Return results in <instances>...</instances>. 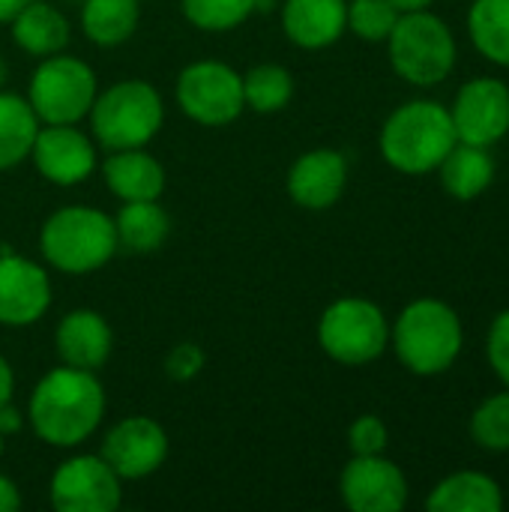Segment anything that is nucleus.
<instances>
[{
	"mask_svg": "<svg viewBox=\"0 0 509 512\" xmlns=\"http://www.w3.org/2000/svg\"><path fill=\"white\" fill-rule=\"evenodd\" d=\"M30 162L42 180L69 189L93 177L99 156L96 141L84 135L78 123H42L30 147Z\"/></svg>",
	"mask_w": 509,
	"mask_h": 512,
	"instance_id": "9b49d317",
	"label": "nucleus"
},
{
	"mask_svg": "<svg viewBox=\"0 0 509 512\" xmlns=\"http://www.w3.org/2000/svg\"><path fill=\"white\" fill-rule=\"evenodd\" d=\"M348 186V159L333 147H315L294 159L285 189L303 210H330L342 201Z\"/></svg>",
	"mask_w": 509,
	"mask_h": 512,
	"instance_id": "dca6fc26",
	"label": "nucleus"
},
{
	"mask_svg": "<svg viewBox=\"0 0 509 512\" xmlns=\"http://www.w3.org/2000/svg\"><path fill=\"white\" fill-rule=\"evenodd\" d=\"M51 306V276L42 264L0 252V327H30Z\"/></svg>",
	"mask_w": 509,
	"mask_h": 512,
	"instance_id": "2eb2a0df",
	"label": "nucleus"
},
{
	"mask_svg": "<svg viewBox=\"0 0 509 512\" xmlns=\"http://www.w3.org/2000/svg\"><path fill=\"white\" fill-rule=\"evenodd\" d=\"M390 345L411 375H444L453 369L465 345L462 318L444 300L420 297L399 312L396 324L390 327Z\"/></svg>",
	"mask_w": 509,
	"mask_h": 512,
	"instance_id": "7ed1b4c3",
	"label": "nucleus"
},
{
	"mask_svg": "<svg viewBox=\"0 0 509 512\" xmlns=\"http://www.w3.org/2000/svg\"><path fill=\"white\" fill-rule=\"evenodd\" d=\"M450 120L456 141L495 147L509 132V87L492 75L465 81L450 105Z\"/></svg>",
	"mask_w": 509,
	"mask_h": 512,
	"instance_id": "f8f14e48",
	"label": "nucleus"
},
{
	"mask_svg": "<svg viewBox=\"0 0 509 512\" xmlns=\"http://www.w3.org/2000/svg\"><path fill=\"white\" fill-rule=\"evenodd\" d=\"M471 438L486 453H509V387L480 402L471 417Z\"/></svg>",
	"mask_w": 509,
	"mask_h": 512,
	"instance_id": "c85d7f7f",
	"label": "nucleus"
},
{
	"mask_svg": "<svg viewBox=\"0 0 509 512\" xmlns=\"http://www.w3.org/2000/svg\"><path fill=\"white\" fill-rule=\"evenodd\" d=\"M429 512H501L504 492L495 477L480 471H459L444 477L426 498Z\"/></svg>",
	"mask_w": 509,
	"mask_h": 512,
	"instance_id": "412c9836",
	"label": "nucleus"
},
{
	"mask_svg": "<svg viewBox=\"0 0 509 512\" xmlns=\"http://www.w3.org/2000/svg\"><path fill=\"white\" fill-rule=\"evenodd\" d=\"M180 12L204 33H228L255 15V0H180Z\"/></svg>",
	"mask_w": 509,
	"mask_h": 512,
	"instance_id": "cd10ccee",
	"label": "nucleus"
},
{
	"mask_svg": "<svg viewBox=\"0 0 509 512\" xmlns=\"http://www.w3.org/2000/svg\"><path fill=\"white\" fill-rule=\"evenodd\" d=\"M105 417V387L96 372L57 366L45 372L27 405V423L33 435L57 450H75L87 444Z\"/></svg>",
	"mask_w": 509,
	"mask_h": 512,
	"instance_id": "f257e3e1",
	"label": "nucleus"
},
{
	"mask_svg": "<svg viewBox=\"0 0 509 512\" xmlns=\"http://www.w3.org/2000/svg\"><path fill=\"white\" fill-rule=\"evenodd\" d=\"M102 180L120 201H159L165 192V168L144 147L108 150L102 162Z\"/></svg>",
	"mask_w": 509,
	"mask_h": 512,
	"instance_id": "6ab92c4d",
	"label": "nucleus"
},
{
	"mask_svg": "<svg viewBox=\"0 0 509 512\" xmlns=\"http://www.w3.org/2000/svg\"><path fill=\"white\" fill-rule=\"evenodd\" d=\"M21 510V492L15 486L12 477L0 474V512H18Z\"/></svg>",
	"mask_w": 509,
	"mask_h": 512,
	"instance_id": "72a5a7b5",
	"label": "nucleus"
},
{
	"mask_svg": "<svg viewBox=\"0 0 509 512\" xmlns=\"http://www.w3.org/2000/svg\"><path fill=\"white\" fill-rule=\"evenodd\" d=\"M399 15L402 12L390 0H351L348 3V30L363 42H387Z\"/></svg>",
	"mask_w": 509,
	"mask_h": 512,
	"instance_id": "c756f323",
	"label": "nucleus"
},
{
	"mask_svg": "<svg viewBox=\"0 0 509 512\" xmlns=\"http://www.w3.org/2000/svg\"><path fill=\"white\" fill-rule=\"evenodd\" d=\"M39 252L42 261L57 273H96L120 252L114 216L84 204L60 207L39 228Z\"/></svg>",
	"mask_w": 509,
	"mask_h": 512,
	"instance_id": "20e7f679",
	"label": "nucleus"
},
{
	"mask_svg": "<svg viewBox=\"0 0 509 512\" xmlns=\"http://www.w3.org/2000/svg\"><path fill=\"white\" fill-rule=\"evenodd\" d=\"M12 42L30 57H51L69 42V18L45 0H30L12 21Z\"/></svg>",
	"mask_w": 509,
	"mask_h": 512,
	"instance_id": "4be33fe9",
	"label": "nucleus"
},
{
	"mask_svg": "<svg viewBox=\"0 0 509 512\" xmlns=\"http://www.w3.org/2000/svg\"><path fill=\"white\" fill-rule=\"evenodd\" d=\"M390 432L387 423L375 414H363L351 423L348 429V450L351 456H378L387 450Z\"/></svg>",
	"mask_w": 509,
	"mask_h": 512,
	"instance_id": "7c9ffc66",
	"label": "nucleus"
},
{
	"mask_svg": "<svg viewBox=\"0 0 509 512\" xmlns=\"http://www.w3.org/2000/svg\"><path fill=\"white\" fill-rule=\"evenodd\" d=\"M3 447H6V438L0 435V456H3Z\"/></svg>",
	"mask_w": 509,
	"mask_h": 512,
	"instance_id": "ea45409f",
	"label": "nucleus"
},
{
	"mask_svg": "<svg viewBox=\"0 0 509 512\" xmlns=\"http://www.w3.org/2000/svg\"><path fill=\"white\" fill-rule=\"evenodd\" d=\"M6 81H9V63H6L3 54H0V90L6 87Z\"/></svg>",
	"mask_w": 509,
	"mask_h": 512,
	"instance_id": "58836bf2",
	"label": "nucleus"
},
{
	"mask_svg": "<svg viewBox=\"0 0 509 512\" xmlns=\"http://www.w3.org/2000/svg\"><path fill=\"white\" fill-rule=\"evenodd\" d=\"M54 348L63 366L99 372L114 351V333L105 315L93 309H72L54 330Z\"/></svg>",
	"mask_w": 509,
	"mask_h": 512,
	"instance_id": "f3484780",
	"label": "nucleus"
},
{
	"mask_svg": "<svg viewBox=\"0 0 509 512\" xmlns=\"http://www.w3.org/2000/svg\"><path fill=\"white\" fill-rule=\"evenodd\" d=\"M39 117L33 114L27 96L0 90V171H9L30 159L33 138L39 132Z\"/></svg>",
	"mask_w": 509,
	"mask_h": 512,
	"instance_id": "393cba45",
	"label": "nucleus"
},
{
	"mask_svg": "<svg viewBox=\"0 0 509 512\" xmlns=\"http://www.w3.org/2000/svg\"><path fill=\"white\" fill-rule=\"evenodd\" d=\"M294 99V75L279 63H258L243 75V102L255 114H276Z\"/></svg>",
	"mask_w": 509,
	"mask_h": 512,
	"instance_id": "bb28decb",
	"label": "nucleus"
},
{
	"mask_svg": "<svg viewBox=\"0 0 509 512\" xmlns=\"http://www.w3.org/2000/svg\"><path fill=\"white\" fill-rule=\"evenodd\" d=\"M486 360L492 372L501 378V384L509 387V309L495 315L486 333Z\"/></svg>",
	"mask_w": 509,
	"mask_h": 512,
	"instance_id": "2f4dec72",
	"label": "nucleus"
},
{
	"mask_svg": "<svg viewBox=\"0 0 509 512\" xmlns=\"http://www.w3.org/2000/svg\"><path fill=\"white\" fill-rule=\"evenodd\" d=\"M456 144L450 108L435 99H411L399 105L381 126L378 147L390 168L408 177L438 171Z\"/></svg>",
	"mask_w": 509,
	"mask_h": 512,
	"instance_id": "f03ea898",
	"label": "nucleus"
},
{
	"mask_svg": "<svg viewBox=\"0 0 509 512\" xmlns=\"http://www.w3.org/2000/svg\"><path fill=\"white\" fill-rule=\"evenodd\" d=\"M339 495L351 512H399L408 504V480L384 453L351 456L339 474Z\"/></svg>",
	"mask_w": 509,
	"mask_h": 512,
	"instance_id": "4468645a",
	"label": "nucleus"
},
{
	"mask_svg": "<svg viewBox=\"0 0 509 512\" xmlns=\"http://www.w3.org/2000/svg\"><path fill=\"white\" fill-rule=\"evenodd\" d=\"M30 0H0V24H9Z\"/></svg>",
	"mask_w": 509,
	"mask_h": 512,
	"instance_id": "e433bc0d",
	"label": "nucleus"
},
{
	"mask_svg": "<svg viewBox=\"0 0 509 512\" xmlns=\"http://www.w3.org/2000/svg\"><path fill=\"white\" fill-rule=\"evenodd\" d=\"M468 33L489 63L509 69V0H474Z\"/></svg>",
	"mask_w": 509,
	"mask_h": 512,
	"instance_id": "a878e982",
	"label": "nucleus"
},
{
	"mask_svg": "<svg viewBox=\"0 0 509 512\" xmlns=\"http://www.w3.org/2000/svg\"><path fill=\"white\" fill-rule=\"evenodd\" d=\"M141 21V0H81V33L99 48L129 42Z\"/></svg>",
	"mask_w": 509,
	"mask_h": 512,
	"instance_id": "b1692460",
	"label": "nucleus"
},
{
	"mask_svg": "<svg viewBox=\"0 0 509 512\" xmlns=\"http://www.w3.org/2000/svg\"><path fill=\"white\" fill-rule=\"evenodd\" d=\"M180 111L198 126H228L234 123L243 102V75L222 60H195L180 69L174 87Z\"/></svg>",
	"mask_w": 509,
	"mask_h": 512,
	"instance_id": "1a4fd4ad",
	"label": "nucleus"
},
{
	"mask_svg": "<svg viewBox=\"0 0 509 512\" xmlns=\"http://www.w3.org/2000/svg\"><path fill=\"white\" fill-rule=\"evenodd\" d=\"M87 120L93 141L105 150L147 147L165 123V102L150 81L123 78L96 93Z\"/></svg>",
	"mask_w": 509,
	"mask_h": 512,
	"instance_id": "39448f33",
	"label": "nucleus"
},
{
	"mask_svg": "<svg viewBox=\"0 0 509 512\" xmlns=\"http://www.w3.org/2000/svg\"><path fill=\"white\" fill-rule=\"evenodd\" d=\"M12 393H15V372H12L9 360L0 354V408L6 402H12Z\"/></svg>",
	"mask_w": 509,
	"mask_h": 512,
	"instance_id": "c9c22d12",
	"label": "nucleus"
},
{
	"mask_svg": "<svg viewBox=\"0 0 509 512\" xmlns=\"http://www.w3.org/2000/svg\"><path fill=\"white\" fill-rule=\"evenodd\" d=\"M387 54L393 72L414 87H435L456 69L459 45L444 18L429 9L402 12L387 36Z\"/></svg>",
	"mask_w": 509,
	"mask_h": 512,
	"instance_id": "423d86ee",
	"label": "nucleus"
},
{
	"mask_svg": "<svg viewBox=\"0 0 509 512\" xmlns=\"http://www.w3.org/2000/svg\"><path fill=\"white\" fill-rule=\"evenodd\" d=\"M24 429V417H21V411L12 405V402H6L3 408H0V435L3 438H9V435H18Z\"/></svg>",
	"mask_w": 509,
	"mask_h": 512,
	"instance_id": "f704fd0d",
	"label": "nucleus"
},
{
	"mask_svg": "<svg viewBox=\"0 0 509 512\" xmlns=\"http://www.w3.org/2000/svg\"><path fill=\"white\" fill-rule=\"evenodd\" d=\"M399 12H417V9H429L435 0H390Z\"/></svg>",
	"mask_w": 509,
	"mask_h": 512,
	"instance_id": "4c0bfd02",
	"label": "nucleus"
},
{
	"mask_svg": "<svg viewBox=\"0 0 509 512\" xmlns=\"http://www.w3.org/2000/svg\"><path fill=\"white\" fill-rule=\"evenodd\" d=\"M282 33L306 51L330 48L348 30V0H285Z\"/></svg>",
	"mask_w": 509,
	"mask_h": 512,
	"instance_id": "a211bd4d",
	"label": "nucleus"
},
{
	"mask_svg": "<svg viewBox=\"0 0 509 512\" xmlns=\"http://www.w3.org/2000/svg\"><path fill=\"white\" fill-rule=\"evenodd\" d=\"M168 450H171V441L162 423L144 414H132L105 432L99 456L126 483V480H144L156 474L165 465Z\"/></svg>",
	"mask_w": 509,
	"mask_h": 512,
	"instance_id": "ddd939ff",
	"label": "nucleus"
},
{
	"mask_svg": "<svg viewBox=\"0 0 509 512\" xmlns=\"http://www.w3.org/2000/svg\"><path fill=\"white\" fill-rule=\"evenodd\" d=\"M201 369H204V351L195 342H180L165 357V375L171 381H177V384H186V381L198 378Z\"/></svg>",
	"mask_w": 509,
	"mask_h": 512,
	"instance_id": "473e14b6",
	"label": "nucleus"
},
{
	"mask_svg": "<svg viewBox=\"0 0 509 512\" xmlns=\"http://www.w3.org/2000/svg\"><path fill=\"white\" fill-rule=\"evenodd\" d=\"M99 93L90 63L72 54L42 57L27 84V102L39 123H81Z\"/></svg>",
	"mask_w": 509,
	"mask_h": 512,
	"instance_id": "6e6552de",
	"label": "nucleus"
},
{
	"mask_svg": "<svg viewBox=\"0 0 509 512\" xmlns=\"http://www.w3.org/2000/svg\"><path fill=\"white\" fill-rule=\"evenodd\" d=\"M318 345L342 366H369L390 348V321L366 297H339L321 312Z\"/></svg>",
	"mask_w": 509,
	"mask_h": 512,
	"instance_id": "0eeeda50",
	"label": "nucleus"
},
{
	"mask_svg": "<svg viewBox=\"0 0 509 512\" xmlns=\"http://www.w3.org/2000/svg\"><path fill=\"white\" fill-rule=\"evenodd\" d=\"M495 171H498V165H495V156L489 153V147H477V144H465V141H456L453 150L438 165L441 186L456 201L480 198L495 183Z\"/></svg>",
	"mask_w": 509,
	"mask_h": 512,
	"instance_id": "aec40b11",
	"label": "nucleus"
},
{
	"mask_svg": "<svg viewBox=\"0 0 509 512\" xmlns=\"http://www.w3.org/2000/svg\"><path fill=\"white\" fill-rule=\"evenodd\" d=\"M117 246L129 255H150L171 237V216L159 201H123L114 216Z\"/></svg>",
	"mask_w": 509,
	"mask_h": 512,
	"instance_id": "5701e85b",
	"label": "nucleus"
},
{
	"mask_svg": "<svg viewBox=\"0 0 509 512\" xmlns=\"http://www.w3.org/2000/svg\"><path fill=\"white\" fill-rule=\"evenodd\" d=\"M57 512H114L123 504V480L93 453H78L57 465L48 486Z\"/></svg>",
	"mask_w": 509,
	"mask_h": 512,
	"instance_id": "9d476101",
	"label": "nucleus"
}]
</instances>
